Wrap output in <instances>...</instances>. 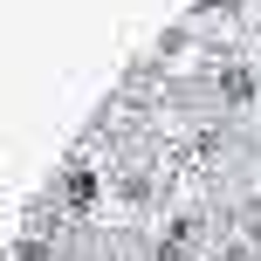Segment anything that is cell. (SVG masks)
<instances>
[{
	"mask_svg": "<svg viewBox=\"0 0 261 261\" xmlns=\"http://www.w3.org/2000/svg\"><path fill=\"white\" fill-rule=\"evenodd\" d=\"M220 96H227V103H248V96H254V76H248V69H227V76H220Z\"/></svg>",
	"mask_w": 261,
	"mask_h": 261,
	"instance_id": "7a4b0ae2",
	"label": "cell"
},
{
	"mask_svg": "<svg viewBox=\"0 0 261 261\" xmlns=\"http://www.w3.org/2000/svg\"><path fill=\"white\" fill-rule=\"evenodd\" d=\"M96 193H103V179H96L90 165H69V172H62V206H69V213H90Z\"/></svg>",
	"mask_w": 261,
	"mask_h": 261,
	"instance_id": "6da1fadb",
	"label": "cell"
}]
</instances>
